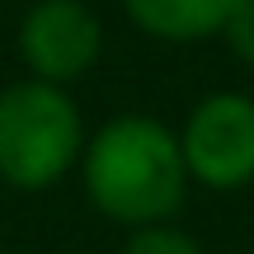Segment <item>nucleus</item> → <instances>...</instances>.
<instances>
[{
	"label": "nucleus",
	"instance_id": "f257e3e1",
	"mask_svg": "<svg viewBox=\"0 0 254 254\" xmlns=\"http://www.w3.org/2000/svg\"><path fill=\"white\" fill-rule=\"evenodd\" d=\"M80 170H85L90 202L123 226L170 221L184 202V189H189L179 136L141 113L104 123L80 151Z\"/></svg>",
	"mask_w": 254,
	"mask_h": 254
},
{
	"label": "nucleus",
	"instance_id": "f03ea898",
	"mask_svg": "<svg viewBox=\"0 0 254 254\" xmlns=\"http://www.w3.org/2000/svg\"><path fill=\"white\" fill-rule=\"evenodd\" d=\"M85 151V127L66 85L14 80L0 90V179L24 193L52 189Z\"/></svg>",
	"mask_w": 254,
	"mask_h": 254
},
{
	"label": "nucleus",
	"instance_id": "7ed1b4c3",
	"mask_svg": "<svg viewBox=\"0 0 254 254\" xmlns=\"http://www.w3.org/2000/svg\"><path fill=\"white\" fill-rule=\"evenodd\" d=\"M179 151L189 179H198L202 189H245L254 179V99L236 90L207 94L184 123Z\"/></svg>",
	"mask_w": 254,
	"mask_h": 254
},
{
	"label": "nucleus",
	"instance_id": "20e7f679",
	"mask_svg": "<svg viewBox=\"0 0 254 254\" xmlns=\"http://www.w3.org/2000/svg\"><path fill=\"white\" fill-rule=\"evenodd\" d=\"M104 52V28L80 0H38L19 24V57L28 75L52 85H71L94 71Z\"/></svg>",
	"mask_w": 254,
	"mask_h": 254
},
{
	"label": "nucleus",
	"instance_id": "39448f33",
	"mask_svg": "<svg viewBox=\"0 0 254 254\" xmlns=\"http://www.w3.org/2000/svg\"><path fill=\"white\" fill-rule=\"evenodd\" d=\"M127 19L160 43H202L221 33L240 0H123Z\"/></svg>",
	"mask_w": 254,
	"mask_h": 254
},
{
	"label": "nucleus",
	"instance_id": "423d86ee",
	"mask_svg": "<svg viewBox=\"0 0 254 254\" xmlns=\"http://www.w3.org/2000/svg\"><path fill=\"white\" fill-rule=\"evenodd\" d=\"M123 254H202V245L170 221H151V226H132Z\"/></svg>",
	"mask_w": 254,
	"mask_h": 254
},
{
	"label": "nucleus",
	"instance_id": "0eeeda50",
	"mask_svg": "<svg viewBox=\"0 0 254 254\" xmlns=\"http://www.w3.org/2000/svg\"><path fill=\"white\" fill-rule=\"evenodd\" d=\"M221 38L231 43V52L240 57V62L254 66V0H240L236 14L226 19V28H221Z\"/></svg>",
	"mask_w": 254,
	"mask_h": 254
}]
</instances>
